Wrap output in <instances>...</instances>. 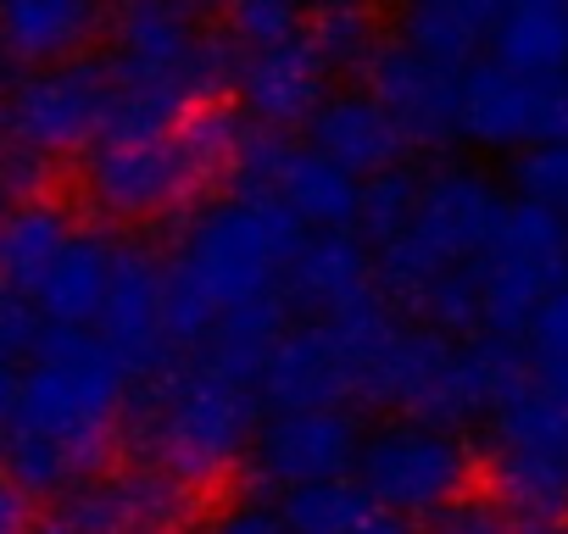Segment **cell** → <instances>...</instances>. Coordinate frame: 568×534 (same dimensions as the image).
I'll return each instance as SVG.
<instances>
[{
    "mask_svg": "<svg viewBox=\"0 0 568 534\" xmlns=\"http://www.w3.org/2000/svg\"><path fill=\"white\" fill-rule=\"evenodd\" d=\"M496 0H424V7L402 12L390 23V34L418 51L424 62L446 68V73H468L474 62L490 57V29H496Z\"/></svg>",
    "mask_w": 568,
    "mask_h": 534,
    "instance_id": "20",
    "label": "cell"
},
{
    "mask_svg": "<svg viewBox=\"0 0 568 534\" xmlns=\"http://www.w3.org/2000/svg\"><path fill=\"white\" fill-rule=\"evenodd\" d=\"M18 384H23V368L0 357V440H7V429L18 418Z\"/></svg>",
    "mask_w": 568,
    "mask_h": 534,
    "instance_id": "36",
    "label": "cell"
},
{
    "mask_svg": "<svg viewBox=\"0 0 568 534\" xmlns=\"http://www.w3.org/2000/svg\"><path fill=\"white\" fill-rule=\"evenodd\" d=\"M262 412H318V407H352L357 412V362L335 324L296 318L267 351L256 373Z\"/></svg>",
    "mask_w": 568,
    "mask_h": 534,
    "instance_id": "12",
    "label": "cell"
},
{
    "mask_svg": "<svg viewBox=\"0 0 568 534\" xmlns=\"http://www.w3.org/2000/svg\"><path fill=\"white\" fill-rule=\"evenodd\" d=\"M106 18L112 12H95L84 0H7L0 7V45H7V62L18 73L84 62L106 40Z\"/></svg>",
    "mask_w": 568,
    "mask_h": 534,
    "instance_id": "17",
    "label": "cell"
},
{
    "mask_svg": "<svg viewBox=\"0 0 568 534\" xmlns=\"http://www.w3.org/2000/svg\"><path fill=\"white\" fill-rule=\"evenodd\" d=\"M357 534H424V523H413V517H396V512H374Z\"/></svg>",
    "mask_w": 568,
    "mask_h": 534,
    "instance_id": "37",
    "label": "cell"
},
{
    "mask_svg": "<svg viewBox=\"0 0 568 534\" xmlns=\"http://www.w3.org/2000/svg\"><path fill=\"white\" fill-rule=\"evenodd\" d=\"M0 212H7V206H0Z\"/></svg>",
    "mask_w": 568,
    "mask_h": 534,
    "instance_id": "42",
    "label": "cell"
},
{
    "mask_svg": "<svg viewBox=\"0 0 568 534\" xmlns=\"http://www.w3.org/2000/svg\"><path fill=\"white\" fill-rule=\"evenodd\" d=\"M390 40V23L379 12H363V7H324V12H307V45L318 51V62L335 73V79H357L368 73V62L379 57V45Z\"/></svg>",
    "mask_w": 568,
    "mask_h": 534,
    "instance_id": "24",
    "label": "cell"
},
{
    "mask_svg": "<svg viewBox=\"0 0 568 534\" xmlns=\"http://www.w3.org/2000/svg\"><path fill=\"white\" fill-rule=\"evenodd\" d=\"M162 534H184V528H162Z\"/></svg>",
    "mask_w": 568,
    "mask_h": 534,
    "instance_id": "41",
    "label": "cell"
},
{
    "mask_svg": "<svg viewBox=\"0 0 568 534\" xmlns=\"http://www.w3.org/2000/svg\"><path fill=\"white\" fill-rule=\"evenodd\" d=\"M217 29L234 45V57H256V51L302 40L307 34V12H291V7H278V0H245V7L217 12Z\"/></svg>",
    "mask_w": 568,
    "mask_h": 534,
    "instance_id": "27",
    "label": "cell"
},
{
    "mask_svg": "<svg viewBox=\"0 0 568 534\" xmlns=\"http://www.w3.org/2000/svg\"><path fill=\"white\" fill-rule=\"evenodd\" d=\"M363 90L396 117V129L413 145V156L418 151H452L457 145V95H463V79L446 73V68H435V62H424L396 34L368 62Z\"/></svg>",
    "mask_w": 568,
    "mask_h": 534,
    "instance_id": "13",
    "label": "cell"
},
{
    "mask_svg": "<svg viewBox=\"0 0 568 534\" xmlns=\"http://www.w3.org/2000/svg\"><path fill=\"white\" fill-rule=\"evenodd\" d=\"M379 296L374 290V250L352 234V228H335V234H307L291 274H284V307L291 318H341L352 312L357 301Z\"/></svg>",
    "mask_w": 568,
    "mask_h": 534,
    "instance_id": "15",
    "label": "cell"
},
{
    "mask_svg": "<svg viewBox=\"0 0 568 534\" xmlns=\"http://www.w3.org/2000/svg\"><path fill=\"white\" fill-rule=\"evenodd\" d=\"M79 534H162L184 528L195 512V490H184L156 462H112L106 473L84 479L62 501H51Z\"/></svg>",
    "mask_w": 568,
    "mask_h": 534,
    "instance_id": "10",
    "label": "cell"
},
{
    "mask_svg": "<svg viewBox=\"0 0 568 534\" xmlns=\"http://www.w3.org/2000/svg\"><path fill=\"white\" fill-rule=\"evenodd\" d=\"M118 250H123V239L112 228L79 223V234L51 261L45 285L34 290V307H40L45 329H95V318L106 307V290H112V274H118Z\"/></svg>",
    "mask_w": 568,
    "mask_h": 534,
    "instance_id": "19",
    "label": "cell"
},
{
    "mask_svg": "<svg viewBox=\"0 0 568 534\" xmlns=\"http://www.w3.org/2000/svg\"><path fill=\"white\" fill-rule=\"evenodd\" d=\"M507 201L513 195L485 167H474V162H435L424 173V189H418V217H413V228L402 239L429 267L479 261V250L490 245Z\"/></svg>",
    "mask_w": 568,
    "mask_h": 534,
    "instance_id": "9",
    "label": "cell"
},
{
    "mask_svg": "<svg viewBox=\"0 0 568 534\" xmlns=\"http://www.w3.org/2000/svg\"><path fill=\"white\" fill-rule=\"evenodd\" d=\"M524 351H529V362H568V290H557L535 312V324L524 335Z\"/></svg>",
    "mask_w": 568,
    "mask_h": 534,
    "instance_id": "32",
    "label": "cell"
},
{
    "mask_svg": "<svg viewBox=\"0 0 568 534\" xmlns=\"http://www.w3.org/2000/svg\"><path fill=\"white\" fill-rule=\"evenodd\" d=\"M379 512L429 523L440 506L479 484V451L468 434L418 423V418H374L352 473Z\"/></svg>",
    "mask_w": 568,
    "mask_h": 534,
    "instance_id": "4",
    "label": "cell"
},
{
    "mask_svg": "<svg viewBox=\"0 0 568 534\" xmlns=\"http://www.w3.org/2000/svg\"><path fill=\"white\" fill-rule=\"evenodd\" d=\"M106 106H112V73L95 51L84 62L12 73V84L0 90V134L34 145L51 162L84 156V151L101 145Z\"/></svg>",
    "mask_w": 568,
    "mask_h": 534,
    "instance_id": "6",
    "label": "cell"
},
{
    "mask_svg": "<svg viewBox=\"0 0 568 534\" xmlns=\"http://www.w3.org/2000/svg\"><path fill=\"white\" fill-rule=\"evenodd\" d=\"M273 506H278V517H284V528H291V534H357L379 512L357 479L302 484L291 495H278Z\"/></svg>",
    "mask_w": 568,
    "mask_h": 534,
    "instance_id": "25",
    "label": "cell"
},
{
    "mask_svg": "<svg viewBox=\"0 0 568 534\" xmlns=\"http://www.w3.org/2000/svg\"><path fill=\"white\" fill-rule=\"evenodd\" d=\"M368 423L352 407H318V412H267L251 456H245V484L256 501H278L302 484H329V479H352L357 473V451H363Z\"/></svg>",
    "mask_w": 568,
    "mask_h": 534,
    "instance_id": "8",
    "label": "cell"
},
{
    "mask_svg": "<svg viewBox=\"0 0 568 534\" xmlns=\"http://www.w3.org/2000/svg\"><path fill=\"white\" fill-rule=\"evenodd\" d=\"M302 140L313 151H324L329 162H341L352 178H374V173H390V167L413 162L407 134L396 129V117L363 84H335V95L302 129Z\"/></svg>",
    "mask_w": 568,
    "mask_h": 534,
    "instance_id": "16",
    "label": "cell"
},
{
    "mask_svg": "<svg viewBox=\"0 0 568 534\" xmlns=\"http://www.w3.org/2000/svg\"><path fill=\"white\" fill-rule=\"evenodd\" d=\"M457 140L485 156H524L535 151V84L496 68L490 57L463 73L457 95Z\"/></svg>",
    "mask_w": 568,
    "mask_h": 534,
    "instance_id": "18",
    "label": "cell"
},
{
    "mask_svg": "<svg viewBox=\"0 0 568 534\" xmlns=\"http://www.w3.org/2000/svg\"><path fill=\"white\" fill-rule=\"evenodd\" d=\"M57 184V162L40 156L34 145L0 134V206H23V201H45Z\"/></svg>",
    "mask_w": 568,
    "mask_h": 534,
    "instance_id": "29",
    "label": "cell"
},
{
    "mask_svg": "<svg viewBox=\"0 0 568 534\" xmlns=\"http://www.w3.org/2000/svg\"><path fill=\"white\" fill-rule=\"evenodd\" d=\"M474 274L485 296V335L524 346L535 312L557 290H568V223L513 195Z\"/></svg>",
    "mask_w": 568,
    "mask_h": 534,
    "instance_id": "5",
    "label": "cell"
},
{
    "mask_svg": "<svg viewBox=\"0 0 568 534\" xmlns=\"http://www.w3.org/2000/svg\"><path fill=\"white\" fill-rule=\"evenodd\" d=\"M262 418L267 412L251 379H234L206 357H173L134 379L123 412V456L156 462L184 490H212L245 468Z\"/></svg>",
    "mask_w": 568,
    "mask_h": 534,
    "instance_id": "3",
    "label": "cell"
},
{
    "mask_svg": "<svg viewBox=\"0 0 568 534\" xmlns=\"http://www.w3.org/2000/svg\"><path fill=\"white\" fill-rule=\"evenodd\" d=\"M418 189H424V167H413V162H402V167H390V173L363 178L352 234H357L368 250L396 245V239L413 228V217H418Z\"/></svg>",
    "mask_w": 568,
    "mask_h": 534,
    "instance_id": "26",
    "label": "cell"
},
{
    "mask_svg": "<svg viewBox=\"0 0 568 534\" xmlns=\"http://www.w3.org/2000/svg\"><path fill=\"white\" fill-rule=\"evenodd\" d=\"M424 534H518V523H513L485 490H468V495H457L452 506H440V512L424 523Z\"/></svg>",
    "mask_w": 568,
    "mask_h": 534,
    "instance_id": "30",
    "label": "cell"
},
{
    "mask_svg": "<svg viewBox=\"0 0 568 534\" xmlns=\"http://www.w3.org/2000/svg\"><path fill=\"white\" fill-rule=\"evenodd\" d=\"M479 451H524V456H551L568 462V401L551 396L546 384H518L490 418H485V445Z\"/></svg>",
    "mask_w": 568,
    "mask_h": 534,
    "instance_id": "23",
    "label": "cell"
},
{
    "mask_svg": "<svg viewBox=\"0 0 568 534\" xmlns=\"http://www.w3.org/2000/svg\"><path fill=\"white\" fill-rule=\"evenodd\" d=\"M45 340V318L29 296H12V290H0V357L7 362H29Z\"/></svg>",
    "mask_w": 568,
    "mask_h": 534,
    "instance_id": "31",
    "label": "cell"
},
{
    "mask_svg": "<svg viewBox=\"0 0 568 534\" xmlns=\"http://www.w3.org/2000/svg\"><path fill=\"white\" fill-rule=\"evenodd\" d=\"M329 95H335V73L318 62L307 34L291 45L240 57V68H234V106L245 112V123L273 129V134L307 129Z\"/></svg>",
    "mask_w": 568,
    "mask_h": 534,
    "instance_id": "14",
    "label": "cell"
},
{
    "mask_svg": "<svg viewBox=\"0 0 568 534\" xmlns=\"http://www.w3.org/2000/svg\"><path fill=\"white\" fill-rule=\"evenodd\" d=\"M490 62L540 84L568 73V7L562 0H513L496 12Z\"/></svg>",
    "mask_w": 568,
    "mask_h": 534,
    "instance_id": "22",
    "label": "cell"
},
{
    "mask_svg": "<svg viewBox=\"0 0 568 534\" xmlns=\"http://www.w3.org/2000/svg\"><path fill=\"white\" fill-rule=\"evenodd\" d=\"M173 134L145 140V145L101 140L95 151L79 156V201L101 217V228H145V223H162L179 212L190 217L206 201L195 189L190 162H184Z\"/></svg>",
    "mask_w": 568,
    "mask_h": 534,
    "instance_id": "7",
    "label": "cell"
},
{
    "mask_svg": "<svg viewBox=\"0 0 568 534\" xmlns=\"http://www.w3.org/2000/svg\"><path fill=\"white\" fill-rule=\"evenodd\" d=\"M535 145H568V73L535 84Z\"/></svg>",
    "mask_w": 568,
    "mask_h": 534,
    "instance_id": "34",
    "label": "cell"
},
{
    "mask_svg": "<svg viewBox=\"0 0 568 534\" xmlns=\"http://www.w3.org/2000/svg\"><path fill=\"white\" fill-rule=\"evenodd\" d=\"M29 534H79V528H73V523L51 506V512H40V517H34V528H29Z\"/></svg>",
    "mask_w": 568,
    "mask_h": 534,
    "instance_id": "38",
    "label": "cell"
},
{
    "mask_svg": "<svg viewBox=\"0 0 568 534\" xmlns=\"http://www.w3.org/2000/svg\"><path fill=\"white\" fill-rule=\"evenodd\" d=\"M95 335L134 379L173 362V351H168V250H156L151 239H123Z\"/></svg>",
    "mask_w": 568,
    "mask_h": 534,
    "instance_id": "11",
    "label": "cell"
},
{
    "mask_svg": "<svg viewBox=\"0 0 568 534\" xmlns=\"http://www.w3.org/2000/svg\"><path fill=\"white\" fill-rule=\"evenodd\" d=\"M201 534H291V528H284V517H278L273 501L245 495V501H229L223 512H212L201 523Z\"/></svg>",
    "mask_w": 568,
    "mask_h": 534,
    "instance_id": "33",
    "label": "cell"
},
{
    "mask_svg": "<svg viewBox=\"0 0 568 534\" xmlns=\"http://www.w3.org/2000/svg\"><path fill=\"white\" fill-rule=\"evenodd\" d=\"M134 373L101 346L95 329H45L23 362L18 418L0 440L7 468L34 501H62L84 479L123 462V412Z\"/></svg>",
    "mask_w": 568,
    "mask_h": 534,
    "instance_id": "1",
    "label": "cell"
},
{
    "mask_svg": "<svg viewBox=\"0 0 568 534\" xmlns=\"http://www.w3.org/2000/svg\"><path fill=\"white\" fill-rule=\"evenodd\" d=\"M12 84V62H7V45H0V90Z\"/></svg>",
    "mask_w": 568,
    "mask_h": 534,
    "instance_id": "39",
    "label": "cell"
},
{
    "mask_svg": "<svg viewBox=\"0 0 568 534\" xmlns=\"http://www.w3.org/2000/svg\"><path fill=\"white\" fill-rule=\"evenodd\" d=\"M73 234H79V217L62 195L7 206L0 212V290L34 301V290L45 285L51 261L62 256V245Z\"/></svg>",
    "mask_w": 568,
    "mask_h": 534,
    "instance_id": "21",
    "label": "cell"
},
{
    "mask_svg": "<svg viewBox=\"0 0 568 534\" xmlns=\"http://www.w3.org/2000/svg\"><path fill=\"white\" fill-rule=\"evenodd\" d=\"M518 534H568V523H551V528H518Z\"/></svg>",
    "mask_w": 568,
    "mask_h": 534,
    "instance_id": "40",
    "label": "cell"
},
{
    "mask_svg": "<svg viewBox=\"0 0 568 534\" xmlns=\"http://www.w3.org/2000/svg\"><path fill=\"white\" fill-rule=\"evenodd\" d=\"M307 228L267 189H223L201 201L168 250V351L195 357L229 312L284 290Z\"/></svg>",
    "mask_w": 568,
    "mask_h": 534,
    "instance_id": "2",
    "label": "cell"
},
{
    "mask_svg": "<svg viewBox=\"0 0 568 534\" xmlns=\"http://www.w3.org/2000/svg\"><path fill=\"white\" fill-rule=\"evenodd\" d=\"M34 495L7 473V468H0V534H29L34 528Z\"/></svg>",
    "mask_w": 568,
    "mask_h": 534,
    "instance_id": "35",
    "label": "cell"
},
{
    "mask_svg": "<svg viewBox=\"0 0 568 534\" xmlns=\"http://www.w3.org/2000/svg\"><path fill=\"white\" fill-rule=\"evenodd\" d=\"M513 195L568 223V145H535L513 156Z\"/></svg>",
    "mask_w": 568,
    "mask_h": 534,
    "instance_id": "28",
    "label": "cell"
}]
</instances>
